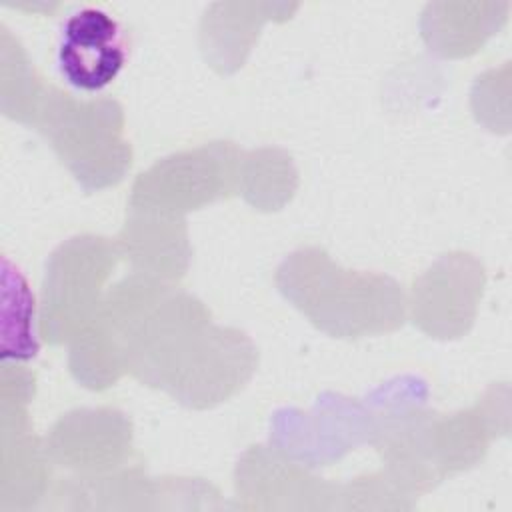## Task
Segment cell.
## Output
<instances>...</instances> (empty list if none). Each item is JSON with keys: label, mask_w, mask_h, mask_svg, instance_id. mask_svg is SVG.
Returning a JSON list of instances; mask_svg holds the SVG:
<instances>
[{"label": "cell", "mask_w": 512, "mask_h": 512, "mask_svg": "<svg viewBox=\"0 0 512 512\" xmlns=\"http://www.w3.org/2000/svg\"><path fill=\"white\" fill-rule=\"evenodd\" d=\"M278 284L318 328L334 336L354 338L402 324V292L394 280L340 270L316 248L292 254L278 270Z\"/></svg>", "instance_id": "cell-1"}, {"label": "cell", "mask_w": 512, "mask_h": 512, "mask_svg": "<svg viewBox=\"0 0 512 512\" xmlns=\"http://www.w3.org/2000/svg\"><path fill=\"white\" fill-rule=\"evenodd\" d=\"M86 188L122 178L130 164V146L122 140V110L112 100L76 102L46 88L28 118Z\"/></svg>", "instance_id": "cell-2"}, {"label": "cell", "mask_w": 512, "mask_h": 512, "mask_svg": "<svg viewBox=\"0 0 512 512\" xmlns=\"http://www.w3.org/2000/svg\"><path fill=\"white\" fill-rule=\"evenodd\" d=\"M112 268L114 248L96 236L72 238L50 256L38 320L46 342L62 344L86 326Z\"/></svg>", "instance_id": "cell-3"}, {"label": "cell", "mask_w": 512, "mask_h": 512, "mask_svg": "<svg viewBox=\"0 0 512 512\" xmlns=\"http://www.w3.org/2000/svg\"><path fill=\"white\" fill-rule=\"evenodd\" d=\"M126 62L122 28L114 16L100 8H82L62 24L58 68L76 90L98 92L106 88Z\"/></svg>", "instance_id": "cell-4"}, {"label": "cell", "mask_w": 512, "mask_h": 512, "mask_svg": "<svg viewBox=\"0 0 512 512\" xmlns=\"http://www.w3.org/2000/svg\"><path fill=\"white\" fill-rule=\"evenodd\" d=\"M48 450L28 430L24 404H2V482L0 504L4 510L22 506L28 496H40Z\"/></svg>", "instance_id": "cell-5"}]
</instances>
